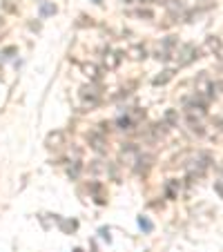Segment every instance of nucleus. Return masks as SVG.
I'll return each mask as SVG.
<instances>
[{
  "instance_id": "1",
  "label": "nucleus",
  "mask_w": 223,
  "mask_h": 252,
  "mask_svg": "<svg viewBox=\"0 0 223 252\" xmlns=\"http://www.w3.org/2000/svg\"><path fill=\"white\" fill-rule=\"evenodd\" d=\"M210 165V157L208 154H196L190 163H188V174L190 176H201Z\"/></svg>"
},
{
  "instance_id": "2",
  "label": "nucleus",
  "mask_w": 223,
  "mask_h": 252,
  "mask_svg": "<svg viewBox=\"0 0 223 252\" xmlns=\"http://www.w3.org/2000/svg\"><path fill=\"white\" fill-rule=\"evenodd\" d=\"M81 96L85 98V103H90V105H96V103H98V92H96V87H83V90H81Z\"/></svg>"
},
{
  "instance_id": "3",
  "label": "nucleus",
  "mask_w": 223,
  "mask_h": 252,
  "mask_svg": "<svg viewBox=\"0 0 223 252\" xmlns=\"http://www.w3.org/2000/svg\"><path fill=\"white\" fill-rule=\"evenodd\" d=\"M179 192H181L179 181H170V183H167V196H172V199H174V196L179 194Z\"/></svg>"
},
{
  "instance_id": "4",
  "label": "nucleus",
  "mask_w": 223,
  "mask_h": 252,
  "mask_svg": "<svg viewBox=\"0 0 223 252\" xmlns=\"http://www.w3.org/2000/svg\"><path fill=\"white\" fill-rule=\"evenodd\" d=\"M138 225H141L143 230H147V232H150V230H152V223H150V221H147L145 217H141V219H138Z\"/></svg>"
},
{
  "instance_id": "5",
  "label": "nucleus",
  "mask_w": 223,
  "mask_h": 252,
  "mask_svg": "<svg viewBox=\"0 0 223 252\" xmlns=\"http://www.w3.org/2000/svg\"><path fill=\"white\" fill-rule=\"evenodd\" d=\"M125 5H150L152 0H123Z\"/></svg>"
},
{
  "instance_id": "6",
  "label": "nucleus",
  "mask_w": 223,
  "mask_h": 252,
  "mask_svg": "<svg viewBox=\"0 0 223 252\" xmlns=\"http://www.w3.org/2000/svg\"><path fill=\"white\" fill-rule=\"evenodd\" d=\"M85 71H87V76H92V78L96 76V67L94 65H85Z\"/></svg>"
},
{
  "instance_id": "7",
  "label": "nucleus",
  "mask_w": 223,
  "mask_h": 252,
  "mask_svg": "<svg viewBox=\"0 0 223 252\" xmlns=\"http://www.w3.org/2000/svg\"><path fill=\"white\" fill-rule=\"evenodd\" d=\"M54 141L61 143V141H63V134H54V136H49V138H47V143H54Z\"/></svg>"
},
{
  "instance_id": "8",
  "label": "nucleus",
  "mask_w": 223,
  "mask_h": 252,
  "mask_svg": "<svg viewBox=\"0 0 223 252\" xmlns=\"http://www.w3.org/2000/svg\"><path fill=\"white\" fill-rule=\"evenodd\" d=\"M214 190L219 192V194H221V199H223V183L219 181V183H214Z\"/></svg>"
},
{
  "instance_id": "9",
  "label": "nucleus",
  "mask_w": 223,
  "mask_h": 252,
  "mask_svg": "<svg viewBox=\"0 0 223 252\" xmlns=\"http://www.w3.org/2000/svg\"><path fill=\"white\" fill-rule=\"evenodd\" d=\"M221 125H223V121H221Z\"/></svg>"
}]
</instances>
